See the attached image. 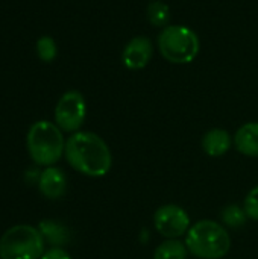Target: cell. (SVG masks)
Returning a JSON list of instances; mask_svg holds the SVG:
<instances>
[{"instance_id":"16","label":"cell","mask_w":258,"mask_h":259,"mask_svg":"<svg viewBox=\"0 0 258 259\" xmlns=\"http://www.w3.org/2000/svg\"><path fill=\"white\" fill-rule=\"evenodd\" d=\"M246 212L243 208H240L239 205H228L224 211H222V220L227 226L230 228H240L246 223Z\"/></svg>"},{"instance_id":"12","label":"cell","mask_w":258,"mask_h":259,"mask_svg":"<svg viewBox=\"0 0 258 259\" xmlns=\"http://www.w3.org/2000/svg\"><path fill=\"white\" fill-rule=\"evenodd\" d=\"M146 20L151 26L164 29L172 24V8L164 0H151L146 6Z\"/></svg>"},{"instance_id":"3","label":"cell","mask_w":258,"mask_h":259,"mask_svg":"<svg viewBox=\"0 0 258 259\" xmlns=\"http://www.w3.org/2000/svg\"><path fill=\"white\" fill-rule=\"evenodd\" d=\"M187 250L199 259H222L231 249L228 231L217 222L201 220L186 235Z\"/></svg>"},{"instance_id":"5","label":"cell","mask_w":258,"mask_h":259,"mask_svg":"<svg viewBox=\"0 0 258 259\" xmlns=\"http://www.w3.org/2000/svg\"><path fill=\"white\" fill-rule=\"evenodd\" d=\"M44 238L38 228L17 225L0 238V259H41Z\"/></svg>"},{"instance_id":"6","label":"cell","mask_w":258,"mask_h":259,"mask_svg":"<svg viewBox=\"0 0 258 259\" xmlns=\"http://www.w3.org/2000/svg\"><path fill=\"white\" fill-rule=\"evenodd\" d=\"M87 117V102L82 93H64L55 106V123L62 132H79Z\"/></svg>"},{"instance_id":"9","label":"cell","mask_w":258,"mask_h":259,"mask_svg":"<svg viewBox=\"0 0 258 259\" xmlns=\"http://www.w3.org/2000/svg\"><path fill=\"white\" fill-rule=\"evenodd\" d=\"M38 190L40 193L50 199L56 200L61 199L67 193V178L65 173L58 167H47L41 171L38 179Z\"/></svg>"},{"instance_id":"11","label":"cell","mask_w":258,"mask_h":259,"mask_svg":"<svg viewBox=\"0 0 258 259\" xmlns=\"http://www.w3.org/2000/svg\"><path fill=\"white\" fill-rule=\"evenodd\" d=\"M234 146L239 153L246 156H258V121L242 124L234 135Z\"/></svg>"},{"instance_id":"18","label":"cell","mask_w":258,"mask_h":259,"mask_svg":"<svg viewBox=\"0 0 258 259\" xmlns=\"http://www.w3.org/2000/svg\"><path fill=\"white\" fill-rule=\"evenodd\" d=\"M41 259H71V256L62 247H52L44 252Z\"/></svg>"},{"instance_id":"2","label":"cell","mask_w":258,"mask_h":259,"mask_svg":"<svg viewBox=\"0 0 258 259\" xmlns=\"http://www.w3.org/2000/svg\"><path fill=\"white\" fill-rule=\"evenodd\" d=\"M157 49L164 61L175 65H187L199 56L201 39L192 27L172 23L160 30Z\"/></svg>"},{"instance_id":"10","label":"cell","mask_w":258,"mask_h":259,"mask_svg":"<svg viewBox=\"0 0 258 259\" xmlns=\"http://www.w3.org/2000/svg\"><path fill=\"white\" fill-rule=\"evenodd\" d=\"M234 138L231 134L222 127H213L207 131L202 137V149L208 156L219 158L230 152Z\"/></svg>"},{"instance_id":"15","label":"cell","mask_w":258,"mask_h":259,"mask_svg":"<svg viewBox=\"0 0 258 259\" xmlns=\"http://www.w3.org/2000/svg\"><path fill=\"white\" fill-rule=\"evenodd\" d=\"M36 53H38V58L43 62H52L58 55L56 41L49 35H43L36 41Z\"/></svg>"},{"instance_id":"14","label":"cell","mask_w":258,"mask_h":259,"mask_svg":"<svg viewBox=\"0 0 258 259\" xmlns=\"http://www.w3.org/2000/svg\"><path fill=\"white\" fill-rule=\"evenodd\" d=\"M187 246L179 240H167L161 243L154 253V259H186Z\"/></svg>"},{"instance_id":"8","label":"cell","mask_w":258,"mask_h":259,"mask_svg":"<svg viewBox=\"0 0 258 259\" xmlns=\"http://www.w3.org/2000/svg\"><path fill=\"white\" fill-rule=\"evenodd\" d=\"M155 46L151 38L144 35L132 36L122 50V64L131 71H138L146 68L154 58Z\"/></svg>"},{"instance_id":"17","label":"cell","mask_w":258,"mask_h":259,"mask_svg":"<svg viewBox=\"0 0 258 259\" xmlns=\"http://www.w3.org/2000/svg\"><path fill=\"white\" fill-rule=\"evenodd\" d=\"M243 209L248 219L258 222V185L248 193L245 203H243Z\"/></svg>"},{"instance_id":"1","label":"cell","mask_w":258,"mask_h":259,"mask_svg":"<svg viewBox=\"0 0 258 259\" xmlns=\"http://www.w3.org/2000/svg\"><path fill=\"white\" fill-rule=\"evenodd\" d=\"M64 156L81 175L102 178L113 165V155L108 144L94 132L79 131L65 141Z\"/></svg>"},{"instance_id":"4","label":"cell","mask_w":258,"mask_h":259,"mask_svg":"<svg viewBox=\"0 0 258 259\" xmlns=\"http://www.w3.org/2000/svg\"><path fill=\"white\" fill-rule=\"evenodd\" d=\"M27 153L36 165L52 167L65 152V140L56 123L40 120L33 123L26 137Z\"/></svg>"},{"instance_id":"7","label":"cell","mask_w":258,"mask_h":259,"mask_svg":"<svg viewBox=\"0 0 258 259\" xmlns=\"http://www.w3.org/2000/svg\"><path fill=\"white\" fill-rule=\"evenodd\" d=\"M154 225L160 235L167 240H178L187 235L190 226V217L184 208L178 205H164L157 209L154 215Z\"/></svg>"},{"instance_id":"13","label":"cell","mask_w":258,"mask_h":259,"mask_svg":"<svg viewBox=\"0 0 258 259\" xmlns=\"http://www.w3.org/2000/svg\"><path fill=\"white\" fill-rule=\"evenodd\" d=\"M44 241L50 243L53 247H61L65 243H68V231L65 226L53 222V220H43L38 226Z\"/></svg>"}]
</instances>
